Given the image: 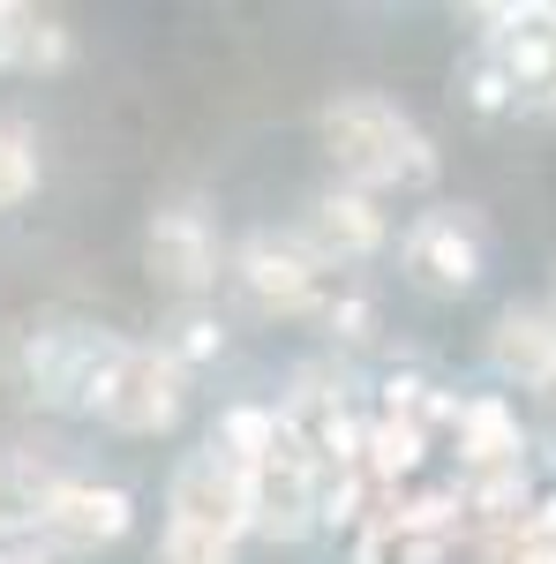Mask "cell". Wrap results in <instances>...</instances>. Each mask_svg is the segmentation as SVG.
<instances>
[{
  "mask_svg": "<svg viewBox=\"0 0 556 564\" xmlns=\"http://www.w3.org/2000/svg\"><path fill=\"white\" fill-rule=\"evenodd\" d=\"M324 151H331V166H339L346 188H391V181H414V188H428L436 181V143H428L391 98H377V90H346V98H331L324 106Z\"/></svg>",
  "mask_w": 556,
  "mask_h": 564,
  "instance_id": "obj_1",
  "label": "cell"
},
{
  "mask_svg": "<svg viewBox=\"0 0 556 564\" xmlns=\"http://www.w3.org/2000/svg\"><path fill=\"white\" fill-rule=\"evenodd\" d=\"M84 406L121 436H159V430H173L181 406H188V369L166 361L159 347L113 339V354H106V369H98V384H90Z\"/></svg>",
  "mask_w": 556,
  "mask_h": 564,
  "instance_id": "obj_2",
  "label": "cell"
},
{
  "mask_svg": "<svg viewBox=\"0 0 556 564\" xmlns=\"http://www.w3.org/2000/svg\"><path fill=\"white\" fill-rule=\"evenodd\" d=\"M316 481H324L316 459H308L301 436L279 422V436L241 467V489H249V534H263V542H301V534L316 527Z\"/></svg>",
  "mask_w": 556,
  "mask_h": 564,
  "instance_id": "obj_3",
  "label": "cell"
},
{
  "mask_svg": "<svg viewBox=\"0 0 556 564\" xmlns=\"http://www.w3.org/2000/svg\"><path fill=\"white\" fill-rule=\"evenodd\" d=\"M241 286L257 308H279V316H324L331 294L346 286L339 263H324L308 241L294 234H249L241 241Z\"/></svg>",
  "mask_w": 556,
  "mask_h": 564,
  "instance_id": "obj_4",
  "label": "cell"
},
{
  "mask_svg": "<svg viewBox=\"0 0 556 564\" xmlns=\"http://www.w3.org/2000/svg\"><path fill=\"white\" fill-rule=\"evenodd\" d=\"M166 527H196V534H218V542H241L249 534V489H241V467L218 444L181 459L173 497H166Z\"/></svg>",
  "mask_w": 556,
  "mask_h": 564,
  "instance_id": "obj_5",
  "label": "cell"
},
{
  "mask_svg": "<svg viewBox=\"0 0 556 564\" xmlns=\"http://www.w3.org/2000/svg\"><path fill=\"white\" fill-rule=\"evenodd\" d=\"M135 527V497L113 489V481H61L53 505L39 520V542L61 550V557H84V550H106Z\"/></svg>",
  "mask_w": 556,
  "mask_h": 564,
  "instance_id": "obj_6",
  "label": "cell"
},
{
  "mask_svg": "<svg viewBox=\"0 0 556 564\" xmlns=\"http://www.w3.org/2000/svg\"><path fill=\"white\" fill-rule=\"evenodd\" d=\"M113 339L106 332H84V324H61V332H39L23 347V377H31V399L45 406H84L98 369H106Z\"/></svg>",
  "mask_w": 556,
  "mask_h": 564,
  "instance_id": "obj_7",
  "label": "cell"
},
{
  "mask_svg": "<svg viewBox=\"0 0 556 564\" xmlns=\"http://www.w3.org/2000/svg\"><path fill=\"white\" fill-rule=\"evenodd\" d=\"M143 257H151V279H159V286L204 294L218 279V234H211V218H204V204H166V212L151 218Z\"/></svg>",
  "mask_w": 556,
  "mask_h": 564,
  "instance_id": "obj_8",
  "label": "cell"
},
{
  "mask_svg": "<svg viewBox=\"0 0 556 564\" xmlns=\"http://www.w3.org/2000/svg\"><path fill=\"white\" fill-rule=\"evenodd\" d=\"M399 257L414 271V286H428V294H467L481 279V241H473V226L459 212H422L406 226Z\"/></svg>",
  "mask_w": 556,
  "mask_h": 564,
  "instance_id": "obj_9",
  "label": "cell"
},
{
  "mask_svg": "<svg viewBox=\"0 0 556 564\" xmlns=\"http://www.w3.org/2000/svg\"><path fill=\"white\" fill-rule=\"evenodd\" d=\"M451 452H459V475L451 481H497V475H519L526 467V430H519V414L497 391H481V399L459 406Z\"/></svg>",
  "mask_w": 556,
  "mask_h": 564,
  "instance_id": "obj_10",
  "label": "cell"
},
{
  "mask_svg": "<svg viewBox=\"0 0 556 564\" xmlns=\"http://www.w3.org/2000/svg\"><path fill=\"white\" fill-rule=\"evenodd\" d=\"M391 241V218L384 204L369 196V188H324L316 196V212H308V249L324 263H361V257H377Z\"/></svg>",
  "mask_w": 556,
  "mask_h": 564,
  "instance_id": "obj_11",
  "label": "cell"
},
{
  "mask_svg": "<svg viewBox=\"0 0 556 564\" xmlns=\"http://www.w3.org/2000/svg\"><path fill=\"white\" fill-rule=\"evenodd\" d=\"M489 354H497V369H504L512 384L556 399V308L512 302L497 316V332H489Z\"/></svg>",
  "mask_w": 556,
  "mask_h": 564,
  "instance_id": "obj_12",
  "label": "cell"
},
{
  "mask_svg": "<svg viewBox=\"0 0 556 564\" xmlns=\"http://www.w3.org/2000/svg\"><path fill=\"white\" fill-rule=\"evenodd\" d=\"M53 489H61V475H53L45 459L8 452V459H0V534H39Z\"/></svg>",
  "mask_w": 556,
  "mask_h": 564,
  "instance_id": "obj_13",
  "label": "cell"
},
{
  "mask_svg": "<svg viewBox=\"0 0 556 564\" xmlns=\"http://www.w3.org/2000/svg\"><path fill=\"white\" fill-rule=\"evenodd\" d=\"M218 347H226V332H218V316H204V308H181V316L166 324V339H159V354H166V361H181V369L211 361Z\"/></svg>",
  "mask_w": 556,
  "mask_h": 564,
  "instance_id": "obj_14",
  "label": "cell"
},
{
  "mask_svg": "<svg viewBox=\"0 0 556 564\" xmlns=\"http://www.w3.org/2000/svg\"><path fill=\"white\" fill-rule=\"evenodd\" d=\"M31 188H39V151H31V135H23V129L0 121V212L23 204Z\"/></svg>",
  "mask_w": 556,
  "mask_h": 564,
  "instance_id": "obj_15",
  "label": "cell"
},
{
  "mask_svg": "<svg viewBox=\"0 0 556 564\" xmlns=\"http://www.w3.org/2000/svg\"><path fill=\"white\" fill-rule=\"evenodd\" d=\"M68 61V31L45 23V15H23V45H15V68H61Z\"/></svg>",
  "mask_w": 556,
  "mask_h": 564,
  "instance_id": "obj_16",
  "label": "cell"
},
{
  "mask_svg": "<svg viewBox=\"0 0 556 564\" xmlns=\"http://www.w3.org/2000/svg\"><path fill=\"white\" fill-rule=\"evenodd\" d=\"M241 542H218V534H196V527H166V564H233Z\"/></svg>",
  "mask_w": 556,
  "mask_h": 564,
  "instance_id": "obj_17",
  "label": "cell"
},
{
  "mask_svg": "<svg viewBox=\"0 0 556 564\" xmlns=\"http://www.w3.org/2000/svg\"><path fill=\"white\" fill-rule=\"evenodd\" d=\"M467 98L481 106V113H504V106H519V98H512V76H504L489 53H481V61L467 68Z\"/></svg>",
  "mask_w": 556,
  "mask_h": 564,
  "instance_id": "obj_18",
  "label": "cell"
}]
</instances>
